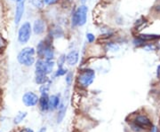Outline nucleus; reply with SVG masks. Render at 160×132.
<instances>
[{
  "label": "nucleus",
  "mask_w": 160,
  "mask_h": 132,
  "mask_svg": "<svg viewBox=\"0 0 160 132\" xmlns=\"http://www.w3.org/2000/svg\"><path fill=\"white\" fill-rule=\"evenodd\" d=\"M35 54H36V50L33 47L23 48L17 56V60L20 64L23 66H32L36 62Z\"/></svg>",
  "instance_id": "nucleus-1"
},
{
  "label": "nucleus",
  "mask_w": 160,
  "mask_h": 132,
  "mask_svg": "<svg viewBox=\"0 0 160 132\" xmlns=\"http://www.w3.org/2000/svg\"><path fill=\"white\" fill-rule=\"evenodd\" d=\"M36 52L40 58H44L45 59L52 60L54 58V50L52 46V41L46 39L41 41L37 46Z\"/></svg>",
  "instance_id": "nucleus-2"
},
{
  "label": "nucleus",
  "mask_w": 160,
  "mask_h": 132,
  "mask_svg": "<svg viewBox=\"0 0 160 132\" xmlns=\"http://www.w3.org/2000/svg\"><path fill=\"white\" fill-rule=\"evenodd\" d=\"M87 12H88V8L85 5L77 7V9L74 12L72 18H71L72 26H74V27L84 26L87 20Z\"/></svg>",
  "instance_id": "nucleus-3"
},
{
  "label": "nucleus",
  "mask_w": 160,
  "mask_h": 132,
  "mask_svg": "<svg viewBox=\"0 0 160 132\" xmlns=\"http://www.w3.org/2000/svg\"><path fill=\"white\" fill-rule=\"evenodd\" d=\"M32 34V26L28 21L23 22L20 26L18 30V41L20 45L27 44L31 37Z\"/></svg>",
  "instance_id": "nucleus-4"
},
{
  "label": "nucleus",
  "mask_w": 160,
  "mask_h": 132,
  "mask_svg": "<svg viewBox=\"0 0 160 132\" xmlns=\"http://www.w3.org/2000/svg\"><path fill=\"white\" fill-rule=\"evenodd\" d=\"M95 78V72L93 69L86 68L82 70V72L78 76V82L83 87H88L94 82Z\"/></svg>",
  "instance_id": "nucleus-5"
},
{
  "label": "nucleus",
  "mask_w": 160,
  "mask_h": 132,
  "mask_svg": "<svg viewBox=\"0 0 160 132\" xmlns=\"http://www.w3.org/2000/svg\"><path fill=\"white\" fill-rule=\"evenodd\" d=\"M39 101V98L38 95L35 94L32 91H28L22 97V102L26 106H34L38 104Z\"/></svg>",
  "instance_id": "nucleus-6"
},
{
  "label": "nucleus",
  "mask_w": 160,
  "mask_h": 132,
  "mask_svg": "<svg viewBox=\"0 0 160 132\" xmlns=\"http://www.w3.org/2000/svg\"><path fill=\"white\" fill-rule=\"evenodd\" d=\"M24 11H25V3H17L14 15V23L16 26H18L20 23L24 14Z\"/></svg>",
  "instance_id": "nucleus-7"
},
{
  "label": "nucleus",
  "mask_w": 160,
  "mask_h": 132,
  "mask_svg": "<svg viewBox=\"0 0 160 132\" xmlns=\"http://www.w3.org/2000/svg\"><path fill=\"white\" fill-rule=\"evenodd\" d=\"M46 28H47V26H46L45 20H43L42 19H38L34 21V24H33V27H32V30H33V32H34L35 35L39 36V35H42L45 32Z\"/></svg>",
  "instance_id": "nucleus-8"
},
{
  "label": "nucleus",
  "mask_w": 160,
  "mask_h": 132,
  "mask_svg": "<svg viewBox=\"0 0 160 132\" xmlns=\"http://www.w3.org/2000/svg\"><path fill=\"white\" fill-rule=\"evenodd\" d=\"M78 59H79V54L76 51H71L67 54L66 61L69 66H75L78 62Z\"/></svg>",
  "instance_id": "nucleus-9"
},
{
  "label": "nucleus",
  "mask_w": 160,
  "mask_h": 132,
  "mask_svg": "<svg viewBox=\"0 0 160 132\" xmlns=\"http://www.w3.org/2000/svg\"><path fill=\"white\" fill-rule=\"evenodd\" d=\"M135 123L138 126H140L141 129L144 128V127L146 128V127H151V122L150 121V119L147 116H145V115L137 116L136 119H135Z\"/></svg>",
  "instance_id": "nucleus-10"
},
{
  "label": "nucleus",
  "mask_w": 160,
  "mask_h": 132,
  "mask_svg": "<svg viewBox=\"0 0 160 132\" xmlns=\"http://www.w3.org/2000/svg\"><path fill=\"white\" fill-rule=\"evenodd\" d=\"M60 106V98L57 95H53L49 98V109L55 110Z\"/></svg>",
  "instance_id": "nucleus-11"
},
{
  "label": "nucleus",
  "mask_w": 160,
  "mask_h": 132,
  "mask_svg": "<svg viewBox=\"0 0 160 132\" xmlns=\"http://www.w3.org/2000/svg\"><path fill=\"white\" fill-rule=\"evenodd\" d=\"M39 104L40 108L42 111H47L49 109V98L48 95H41V98H39Z\"/></svg>",
  "instance_id": "nucleus-12"
},
{
  "label": "nucleus",
  "mask_w": 160,
  "mask_h": 132,
  "mask_svg": "<svg viewBox=\"0 0 160 132\" xmlns=\"http://www.w3.org/2000/svg\"><path fill=\"white\" fill-rule=\"evenodd\" d=\"M54 67V62L53 60L45 59V74L47 76L53 72Z\"/></svg>",
  "instance_id": "nucleus-13"
},
{
  "label": "nucleus",
  "mask_w": 160,
  "mask_h": 132,
  "mask_svg": "<svg viewBox=\"0 0 160 132\" xmlns=\"http://www.w3.org/2000/svg\"><path fill=\"white\" fill-rule=\"evenodd\" d=\"M65 113H66V106L62 103L59 106V113H58V118H57L58 123H61V121L63 120V118L65 116Z\"/></svg>",
  "instance_id": "nucleus-14"
},
{
  "label": "nucleus",
  "mask_w": 160,
  "mask_h": 132,
  "mask_svg": "<svg viewBox=\"0 0 160 132\" xmlns=\"http://www.w3.org/2000/svg\"><path fill=\"white\" fill-rule=\"evenodd\" d=\"M35 81L38 84H45L49 82V79L47 75H36Z\"/></svg>",
  "instance_id": "nucleus-15"
},
{
  "label": "nucleus",
  "mask_w": 160,
  "mask_h": 132,
  "mask_svg": "<svg viewBox=\"0 0 160 132\" xmlns=\"http://www.w3.org/2000/svg\"><path fill=\"white\" fill-rule=\"evenodd\" d=\"M139 37H141L142 40H144L146 42V41L159 39L160 36H158V35H151V34H141L139 36Z\"/></svg>",
  "instance_id": "nucleus-16"
},
{
  "label": "nucleus",
  "mask_w": 160,
  "mask_h": 132,
  "mask_svg": "<svg viewBox=\"0 0 160 132\" xmlns=\"http://www.w3.org/2000/svg\"><path fill=\"white\" fill-rule=\"evenodd\" d=\"M29 4H31L34 7L38 8V9H42L44 7V3L42 0H28Z\"/></svg>",
  "instance_id": "nucleus-17"
},
{
  "label": "nucleus",
  "mask_w": 160,
  "mask_h": 132,
  "mask_svg": "<svg viewBox=\"0 0 160 132\" xmlns=\"http://www.w3.org/2000/svg\"><path fill=\"white\" fill-rule=\"evenodd\" d=\"M26 115H27V113H25V112L18 113V114L16 115V117L14 118V123H15V124H19L21 121H23V119L26 117Z\"/></svg>",
  "instance_id": "nucleus-18"
},
{
  "label": "nucleus",
  "mask_w": 160,
  "mask_h": 132,
  "mask_svg": "<svg viewBox=\"0 0 160 132\" xmlns=\"http://www.w3.org/2000/svg\"><path fill=\"white\" fill-rule=\"evenodd\" d=\"M49 90H50V84H45L40 87V93L41 95H48Z\"/></svg>",
  "instance_id": "nucleus-19"
},
{
  "label": "nucleus",
  "mask_w": 160,
  "mask_h": 132,
  "mask_svg": "<svg viewBox=\"0 0 160 132\" xmlns=\"http://www.w3.org/2000/svg\"><path fill=\"white\" fill-rule=\"evenodd\" d=\"M65 62H66V55L62 54L61 56L59 57V59H58V66L59 67H62L63 65L65 64Z\"/></svg>",
  "instance_id": "nucleus-20"
},
{
  "label": "nucleus",
  "mask_w": 160,
  "mask_h": 132,
  "mask_svg": "<svg viewBox=\"0 0 160 132\" xmlns=\"http://www.w3.org/2000/svg\"><path fill=\"white\" fill-rule=\"evenodd\" d=\"M65 81H66V84L68 85L71 84V83H72V81H73V74H72L71 72L67 73Z\"/></svg>",
  "instance_id": "nucleus-21"
},
{
  "label": "nucleus",
  "mask_w": 160,
  "mask_h": 132,
  "mask_svg": "<svg viewBox=\"0 0 160 132\" xmlns=\"http://www.w3.org/2000/svg\"><path fill=\"white\" fill-rule=\"evenodd\" d=\"M66 74H67V69L63 68V67H59L58 70L56 71V73H55V76H64V75H66Z\"/></svg>",
  "instance_id": "nucleus-22"
},
{
  "label": "nucleus",
  "mask_w": 160,
  "mask_h": 132,
  "mask_svg": "<svg viewBox=\"0 0 160 132\" xmlns=\"http://www.w3.org/2000/svg\"><path fill=\"white\" fill-rule=\"evenodd\" d=\"M107 47L109 50H110V51H117L119 47H118V45H116V44H114V43H110V44H108L107 45Z\"/></svg>",
  "instance_id": "nucleus-23"
},
{
  "label": "nucleus",
  "mask_w": 160,
  "mask_h": 132,
  "mask_svg": "<svg viewBox=\"0 0 160 132\" xmlns=\"http://www.w3.org/2000/svg\"><path fill=\"white\" fill-rule=\"evenodd\" d=\"M86 40L88 41V43H94L95 40V37L92 33H87L86 34Z\"/></svg>",
  "instance_id": "nucleus-24"
},
{
  "label": "nucleus",
  "mask_w": 160,
  "mask_h": 132,
  "mask_svg": "<svg viewBox=\"0 0 160 132\" xmlns=\"http://www.w3.org/2000/svg\"><path fill=\"white\" fill-rule=\"evenodd\" d=\"M44 5L46 4L47 5H54L55 3L58 2V0H42Z\"/></svg>",
  "instance_id": "nucleus-25"
},
{
  "label": "nucleus",
  "mask_w": 160,
  "mask_h": 132,
  "mask_svg": "<svg viewBox=\"0 0 160 132\" xmlns=\"http://www.w3.org/2000/svg\"><path fill=\"white\" fill-rule=\"evenodd\" d=\"M154 9L156 12H160V1L155 5V7H154Z\"/></svg>",
  "instance_id": "nucleus-26"
},
{
  "label": "nucleus",
  "mask_w": 160,
  "mask_h": 132,
  "mask_svg": "<svg viewBox=\"0 0 160 132\" xmlns=\"http://www.w3.org/2000/svg\"><path fill=\"white\" fill-rule=\"evenodd\" d=\"M4 45H5V40L0 36V49H2V48L4 47Z\"/></svg>",
  "instance_id": "nucleus-27"
},
{
  "label": "nucleus",
  "mask_w": 160,
  "mask_h": 132,
  "mask_svg": "<svg viewBox=\"0 0 160 132\" xmlns=\"http://www.w3.org/2000/svg\"><path fill=\"white\" fill-rule=\"evenodd\" d=\"M157 77L160 79V64L159 66H158V69H157Z\"/></svg>",
  "instance_id": "nucleus-28"
},
{
  "label": "nucleus",
  "mask_w": 160,
  "mask_h": 132,
  "mask_svg": "<svg viewBox=\"0 0 160 132\" xmlns=\"http://www.w3.org/2000/svg\"><path fill=\"white\" fill-rule=\"evenodd\" d=\"M20 132H33V130H31V129H28V128H26V129H23V130H21Z\"/></svg>",
  "instance_id": "nucleus-29"
},
{
  "label": "nucleus",
  "mask_w": 160,
  "mask_h": 132,
  "mask_svg": "<svg viewBox=\"0 0 160 132\" xmlns=\"http://www.w3.org/2000/svg\"><path fill=\"white\" fill-rule=\"evenodd\" d=\"M157 131H158L157 128H156V127H152V130H151V132H157Z\"/></svg>",
  "instance_id": "nucleus-30"
},
{
  "label": "nucleus",
  "mask_w": 160,
  "mask_h": 132,
  "mask_svg": "<svg viewBox=\"0 0 160 132\" xmlns=\"http://www.w3.org/2000/svg\"><path fill=\"white\" fill-rule=\"evenodd\" d=\"M26 0H16V3H25Z\"/></svg>",
  "instance_id": "nucleus-31"
},
{
  "label": "nucleus",
  "mask_w": 160,
  "mask_h": 132,
  "mask_svg": "<svg viewBox=\"0 0 160 132\" xmlns=\"http://www.w3.org/2000/svg\"><path fill=\"white\" fill-rule=\"evenodd\" d=\"M38 132H46V128H42Z\"/></svg>",
  "instance_id": "nucleus-32"
},
{
  "label": "nucleus",
  "mask_w": 160,
  "mask_h": 132,
  "mask_svg": "<svg viewBox=\"0 0 160 132\" xmlns=\"http://www.w3.org/2000/svg\"><path fill=\"white\" fill-rule=\"evenodd\" d=\"M80 1H81V2H82V4H85V1H86V0H80Z\"/></svg>",
  "instance_id": "nucleus-33"
},
{
  "label": "nucleus",
  "mask_w": 160,
  "mask_h": 132,
  "mask_svg": "<svg viewBox=\"0 0 160 132\" xmlns=\"http://www.w3.org/2000/svg\"><path fill=\"white\" fill-rule=\"evenodd\" d=\"M11 1H16V0H11Z\"/></svg>",
  "instance_id": "nucleus-34"
}]
</instances>
